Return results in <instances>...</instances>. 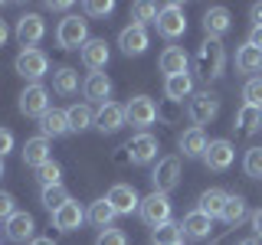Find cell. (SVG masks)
I'll list each match as a JSON object with an SVG mask.
<instances>
[{"instance_id":"42","label":"cell","mask_w":262,"mask_h":245,"mask_svg":"<svg viewBox=\"0 0 262 245\" xmlns=\"http://www.w3.org/2000/svg\"><path fill=\"white\" fill-rule=\"evenodd\" d=\"M13 203H16V200H13L10 193H4V190H0V223H7V219H10L13 212H16Z\"/></svg>"},{"instance_id":"9","label":"cell","mask_w":262,"mask_h":245,"mask_svg":"<svg viewBox=\"0 0 262 245\" xmlns=\"http://www.w3.org/2000/svg\"><path fill=\"white\" fill-rule=\"evenodd\" d=\"M125 114H128V121L135 128H147V125H154V118H158V105H154L147 95H135L125 105Z\"/></svg>"},{"instance_id":"26","label":"cell","mask_w":262,"mask_h":245,"mask_svg":"<svg viewBox=\"0 0 262 245\" xmlns=\"http://www.w3.org/2000/svg\"><path fill=\"white\" fill-rule=\"evenodd\" d=\"M115 216H118V212L112 209V203H108V200H95L92 206H89V212H85V219H89V223H92L95 229H102V232L112 226V219H115Z\"/></svg>"},{"instance_id":"11","label":"cell","mask_w":262,"mask_h":245,"mask_svg":"<svg viewBox=\"0 0 262 245\" xmlns=\"http://www.w3.org/2000/svg\"><path fill=\"white\" fill-rule=\"evenodd\" d=\"M43 33H46V23H43L39 13H27V16H20V23H16V39L23 43V49H33L39 39H43Z\"/></svg>"},{"instance_id":"22","label":"cell","mask_w":262,"mask_h":245,"mask_svg":"<svg viewBox=\"0 0 262 245\" xmlns=\"http://www.w3.org/2000/svg\"><path fill=\"white\" fill-rule=\"evenodd\" d=\"M207 147H210V141H207V134H203V128H190V131L180 134V154H184V157H203Z\"/></svg>"},{"instance_id":"39","label":"cell","mask_w":262,"mask_h":245,"mask_svg":"<svg viewBox=\"0 0 262 245\" xmlns=\"http://www.w3.org/2000/svg\"><path fill=\"white\" fill-rule=\"evenodd\" d=\"M158 7L154 4H135V20H138V27H144V23H158Z\"/></svg>"},{"instance_id":"30","label":"cell","mask_w":262,"mask_h":245,"mask_svg":"<svg viewBox=\"0 0 262 245\" xmlns=\"http://www.w3.org/2000/svg\"><path fill=\"white\" fill-rule=\"evenodd\" d=\"M236 125H239V134H252V131H259L262 128V108L243 105L239 114H236Z\"/></svg>"},{"instance_id":"31","label":"cell","mask_w":262,"mask_h":245,"mask_svg":"<svg viewBox=\"0 0 262 245\" xmlns=\"http://www.w3.org/2000/svg\"><path fill=\"white\" fill-rule=\"evenodd\" d=\"M39 200H43V206H46L49 212H59L66 203H69V190H66L62 183H56V186H43V196H39Z\"/></svg>"},{"instance_id":"21","label":"cell","mask_w":262,"mask_h":245,"mask_svg":"<svg viewBox=\"0 0 262 245\" xmlns=\"http://www.w3.org/2000/svg\"><path fill=\"white\" fill-rule=\"evenodd\" d=\"M82 223H85V212H82L79 203H66V206L59 212H53V226L56 229H62V232H72V229H79Z\"/></svg>"},{"instance_id":"25","label":"cell","mask_w":262,"mask_h":245,"mask_svg":"<svg viewBox=\"0 0 262 245\" xmlns=\"http://www.w3.org/2000/svg\"><path fill=\"white\" fill-rule=\"evenodd\" d=\"M85 98H92V102H102L105 105V98L112 95V79L105 76V72H92V76L85 79Z\"/></svg>"},{"instance_id":"33","label":"cell","mask_w":262,"mask_h":245,"mask_svg":"<svg viewBox=\"0 0 262 245\" xmlns=\"http://www.w3.org/2000/svg\"><path fill=\"white\" fill-rule=\"evenodd\" d=\"M66 114H69V128H72V131H85V128L95 125V114H92V108H89V105H72Z\"/></svg>"},{"instance_id":"41","label":"cell","mask_w":262,"mask_h":245,"mask_svg":"<svg viewBox=\"0 0 262 245\" xmlns=\"http://www.w3.org/2000/svg\"><path fill=\"white\" fill-rule=\"evenodd\" d=\"M112 10H115L112 0H89L85 4V13H92V16H108Z\"/></svg>"},{"instance_id":"43","label":"cell","mask_w":262,"mask_h":245,"mask_svg":"<svg viewBox=\"0 0 262 245\" xmlns=\"http://www.w3.org/2000/svg\"><path fill=\"white\" fill-rule=\"evenodd\" d=\"M7 151H13V134L7 128H0V157H4Z\"/></svg>"},{"instance_id":"24","label":"cell","mask_w":262,"mask_h":245,"mask_svg":"<svg viewBox=\"0 0 262 245\" xmlns=\"http://www.w3.org/2000/svg\"><path fill=\"white\" fill-rule=\"evenodd\" d=\"M39 128H43V137H59L66 131H72L69 128V114L59 111V108H49L43 118H39Z\"/></svg>"},{"instance_id":"28","label":"cell","mask_w":262,"mask_h":245,"mask_svg":"<svg viewBox=\"0 0 262 245\" xmlns=\"http://www.w3.org/2000/svg\"><path fill=\"white\" fill-rule=\"evenodd\" d=\"M236 69L239 72H259L262 69V49L256 46H239V53H236Z\"/></svg>"},{"instance_id":"19","label":"cell","mask_w":262,"mask_h":245,"mask_svg":"<svg viewBox=\"0 0 262 245\" xmlns=\"http://www.w3.org/2000/svg\"><path fill=\"white\" fill-rule=\"evenodd\" d=\"M187 62H190V59H187V53H184L180 46H167V49L161 53V59H158L161 72H164L167 79H174V76H184V72H187Z\"/></svg>"},{"instance_id":"13","label":"cell","mask_w":262,"mask_h":245,"mask_svg":"<svg viewBox=\"0 0 262 245\" xmlns=\"http://www.w3.org/2000/svg\"><path fill=\"white\" fill-rule=\"evenodd\" d=\"M125 125H128V114L115 102H105L102 108H98V114H95V128L102 131V134H115V131L125 128Z\"/></svg>"},{"instance_id":"15","label":"cell","mask_w":262,"mask_h":245,"mask_svg":"<svg viewBox=\"0 0 262 245\" xmlns=\"http://www.w3.org/2000/svg\"><path fill=\"white\" fill-rule=\"evenodd\" d=\"M233 157H236V151L229 141H210L207 154H203V163H207V170H216L220 174V170H226L233 163Z\"/></svg>"},{"instance_id":"18","label":"cell","mask_w":262,"mask_h":245,"mask_svg":"<svg viewBox=\"0 0 262 245\" xmlns=\"http://www.w3.org/2000/svg\"><path fill=\"white\" fill-rule=\"evenodd\" d=\"M229 27H233V16H229L226 7H210L207 13H203V30H207L210 39L223 36V33H229Z\"/></svg>"},{"instance_id":"27","label":"cell","mask_w":262,"mask_h":245,"mask_svg":"<svg viewBox=\"0 0 262 245\" xmlns=\"http://www.w3.org/2000/svg\"><path fill=\"white\" fill-rule=\"evenodd\" d=\"M226 200H229V193H223V190H207L200 196V212H207L210 219H216V216H223V206H226Z\"/></svg>"},{"instance_id":"47","label":"cell","mask_w":262,"mask_h":245,"mask_svg":"<svg viewBox=\"0 0 262 245\" xmlns=\"http://www.w3.org/2000/svg\"><path fill=\"white\" fill-rule=\"evenodd\" d=\"M7 36H10V30H7V23H4V20H0V46H4V43H7Z\"/></svg>"},{"instance_id":"34","label":"cell","mask_w":262,"mask_h":245,"mask_svg":"<svg viewBox=\"0 0 262 245\" xmlns=\"http://www.w3.org/2000/svg\"><path fill=\"white\" fill-rule=\"evenodd\" d=\"M154 245H184V229L177 223H167V226L154 229Z\"/></svg>"},{"instance_id":"45","label":"cell","mask_w":262,"mask_h":245,"mask_svg":"<svg viewBox=\"0 0 262 245\" xmlns=\"http://www.w3.org/2000/svg\"><path fill=\"white\" fill-rule=\"evenodd\" d=\"M249 46L262 49V27H252V33H249Z\"/></svg>"},{"instance_id":"10","label":"cell","mask_w":262,"mask_h":245,"mask_svg":"<svg viewBox=\"0 0 262 245\" xmlns=\"http://www.w3.org/2000/svg\"><path fill=\"white\" fill-rule=\"evenodd\" d=\"M128 157L131 163H151L154 157H158V151H161V144H158V137L154 134H135L128 141Z\"/></svg>"},{"instance_id":"46","label":"cell","mask_w":262,"mask_h":245,"mask_svg":"<svg viewBox=\"0 0 262 245\" xmlns=\"http://www.w3.org/2000/svg\"><path fill=\"white\" fill-rule=\"evenodd\" d=\"M252 23L262 27V4H252Z\"/></svg>"},{"instance_id":"51","label":"cell","mask_w":262,"mask_h":245,"mask_svg":"<svg viewBox=\"0 0 262 245\" xmlns=\"http://www.w3.org/2000/svg\"><path fill=\"white\" fill-rule=\"evenodd\" d=\"M0 177H4V157H0Z\"/></svg>"},{"instance_id":"12","label":"cell","mask_w":262,"mask_h":245,"mask_svg":"<svg viewBox=\"0 0 262 245\" xmlns=\"http://www.w3.org/2000/svg\"><path fill=\"white\" fill-rule=\"evenodd\" d=\"M33 232H36V223H33L30 212H13V216L7 219V239H10V242L27 245V242L36 239Z\"/></svg>"},{"instance_id":"40","label":"cell","mask_w":262,"mask_h":245,"mask_svg":"<svg viewBox=\"0 0 262 245\" xmlns=\"http://www.w3.org/2000/svg\"><path fill=\"white\" fill-rule=\"evenodd\" d=\"M95 245H128L125 232H118V229H105V232H98Z\"/></svg>"},{"instance_id":"49","label":"cell","mask_w":262,"mask_h":245,"mask_svg":"<svg viewBox=\"0 0 262 245\" xmlns=\"http://www.w3.org/2000/svg\"><path fill=\"white\" fill-rule=\"evenodd\" d=\"M30 245H56V242H53V239H33Z\"/></svg>"},{"instance_id":"3","label":"cell","mask_w":262,"mask_h":245,"mask_svg":"<svg viewBox=\"0 0 262 245\" xmlns=\"http://www.w3.org/2000/svg\"><path fill=\"white\" fill-rule=\"evenodd\" d=\"M141 219L151 229H161V226H167L170 223V200L164 193H151V196H144L141 200Z\"/></svg>"},{"instance_id":"44","label":"cell","mask_w":262,"mask_h":245,"mask_svg":"<svg viewBox=\"0 0 262 245\" xmlns=\"http://www.w3.org/2000/svg\"><path fill=\"white\" fill-rule=\"evenodd\" d=\"M252 232H256V239H262V209L252 212Z\"/></svg>"},{"instance_id":"5","label":"cell","mask_w":262,"mask_h":245,"mask_svg":"<svg viewBox=\"0 0 262 245\" xmlns=\"http://www.w3.org/2000/svg\"><path fill=\"white\" fill-rule=\"evenodd\" d=\"M158 33H161V36H167V39L184 36V33H187L184 7H180V4H167V7H161V13H158Z\"/></svg>"},{"instance_id":"35","label":"cell","mask_w":262,"mask_h":245,"mask_svg":"<svg viewBox=\"0 0 262 245\" xmlns=\"http://www.w3.org/2000/svg\"><path fill=\"white\" fill-rule=\"evenodd\" d=\"M243 219H246V200H243V196H229L226 206H223V223L239 226Z\"/></svg>"},{"instance_id":"20","label":"cell","mask_w":262,"mask_h":245,"mask_svg":"<svg viewBox=\"0 0 262 245\" xmlns=\"http://www.w3.org/2000/svg\"><path fill=\"white\" fill-rule=\"evenodd\" d=\"M23 163L27 167H43V163H49V137L43 134H36V137H30L27 144H23Z\"/></svg>"},{"instance_id":"2","label":"cell","mask_w":262,"mask_h":245,"mask_svg":"<svg viewBox=\"0 0 262 245\" xmlns=\"http://www.w3.org/2000/svg\"><path fill=\"white\" fill-rule=\"evenodd\" d=\"M56 39H59L62 49H79V46H85V43H89V27H85V20H82V16H76V13L62 16V20H59V30H56Z\"/></svg>"},{"instance_id":"17","label":"cell","mask_w":262,"mask_h":245,"mask_svg":"<svg viewBox=\"0 0 262 245\" xmlns=\"http://www.w3.org/2000/svg\"><path fill=\"white\" fill-rule=\"evenodd\" d=\"M82 65L92 72H102L105 65H108V43L105 39H89L85 46H82Z\"/></svg>"},{"instance_id":"14","label":"cell","mask_w":262,"mask_h":245,"mask_svg":"<svg viewBox=\"0 0 262 245\" xmlns=\"http://www.w3.org/2000/svg\"><path fill=\"white\" fill-rule=\"evenodd\" d=\"M105 200L112 203V209L118 212V216H128V212H135L138 206H141V200H138L135 186H128V183H115Z\"/></svg>"},{"instance_id":"23","label":"cell","mask_w":262,"mask_h":245,"mask_svg":"<svg viewBox=\"0 0 262 245\" xmlns=\"http://www.w3.org/2000/svg\"><path fill=\"white\" fill-rule=\"evenodd\" d=\"M180 229H184V235H190V239H207L210 229H213V219L207 216V212L193 209V212H187V216H184Z\"/></svg>"},{"instance_id":"38","label":"cell","mask_w":262,"mask_h":245,"mask_svg":"<svg viewBox=\"0 0 262 245\" xmlns=\"http://www.w3.org/2000/svg\"><path fill=\"white\" fill-rule=\"evenodd\" d=\"M36 177H39V183H43V186H56V183L62 180V170L56 167L53 160H49V163H43V167L36 170Z\"/></svg>"},{"instance_id":"37","label":"cell","mask_w":262,"mask_h":245,"mask_svg":"<svg viewBox=\"0 0 262 245\" xmlns=\"http://www.w3.org/2000/svg\"><path fill=\"white\" fill-rule=\"evenodd\" d=\"M243 98H246V105H252V108H262V79H249V82H246Z\"/></svg>"},{"instance_id":"50","label":"cell","mask_w":262,"mask_h":245,"mask_svg":"<svg viewBox=\"0 0 262 245\" xmlns=\"http://www.w3.org/2000/svg\"><path fill=\"white\" fill-rule=\"evenodd\" d=\"M239 245H259V242H256V239H246V242H239Z\"/></svg>"},{"instance_id":"8","label":"cell","mask_w":262,"mask_h":245,"mask_svg":"<svg viewBox=\"0 0 262 245\" xmlns=\"http://www.w3.org/2000/svg\"><path fill=\"white\" fill-rule=\"evenodd\" d=\"M187 111H190V118H193L196 128H200V125H210V121L220 114V98L213 95V92H200V95L190 98Z\"/></svg>"},{"instance_id":"4","label":"cell","mask_w":262,"mask_h":245,"mask_svg":"<svg viewBox=\"0 0 262 245\" xmlns=\"http://www.w3.org/2000/svg\"><path fill=\"white\" fill-rule=\"evenodd\" d=\"M151 180H154V193H164V196H167L170 190H177V183H180V157H164V160H158Z\"/></svg>"},{"instance_id":"36","label":"cell","mask_w":262,"mask_h":245,"mask_svg":"<svg viewBox=\"0 0 262 245\" xmlns=\"http://www.w3.org/2000/svg\"><path fill=\"white\" fill-rule=\"evenodd\" d=\"M243 170H246V177H256V180H262V147H249V151H246Z\"/></svg>"},{"instance_id":"16","label":"cell","mask_w":262,"mask_h":245,"mask_svg":"<svg viewBox=\"0 0 262 245\" xmlns=\"http://www.w3.org/2000/svg\"><path fill=\"white\" fill-rule=\"evenodd\" d=\"M118 46H121V53H125V56H141L144 49H147V30L138 27V23H131V27L121 30Z\"/></svg>"},{"instance_id":"32","label":"cell","mask_w":262,"mask_h":245,"mask_svg":"<svg viewBox=\"0 0 262 245\" xmlns=\"http://www.w3.org/2000/svg\"><path fill=\"white\" fill-rule=\"evenodd\" d=\"M53 85H56V92H59V95H72V92H79V72H76V69H69V65H62V69L53 76Z\"/></svg>"},{"instance_id":"29","label":"cell","mask_w":262,"mask_h":245,"mask_svg":"<svg viewBox=\"0 0 262 245\" xmlns=\"http://www.w3.org/2000/svg\"><path fill=\"white\" fill-rule=\"evenodd\" d=\"M164 92H167L170 102H184V98H190V92H193V79L187 76V72L184 76H174V79H167Z\"/></svg>"},{"instance_id":"6","label":"cell","mask_w":262,"mask_h":245,"mask_svg":"<svg viewBox=\"0 0 262 245\" xmlns=\"http://www.w3.org/2000/svg\"><path fill=\"white\" fill-rule=\"evenodd\" d=\"M20 111L27 114V118H43V114L49 111V92L39 82H33V85L23 88L20 95Z\"/></svg>"},{"instance_id":"48","label":"cell","mask_w":262,"mask_h":245,"mask_svg":"<svg viewBox=\"0 0 262 245\" xmlns=\"http://www.w3.org/2000/svg\"><path fill=\"white\" fill-rule=\"evenodd\" d=\"M49 10H56V13H66V10H69V4H49Z\"/></svg>"},{"instance_id":"7","label":"cell","mask_w":262,"mask_h":245,"mask_svg":"<svg viewBox=\"0 0 262 245\" xmlns=\"http://www.w3.org/2000/svg\"><path fill=\"white\" fill-rule=\"evenodd\" d=\"M16 72H20L23 79H43L46 76V69H49V59H46V53L43 49H23L20 56H16Z\"/></svg>"},{"instance_id":"1","label":"cell","mask_w":262,"mask_h":245,"mask_svg":"<svg viewBox=\"0 0 262 245\" xmlns=\"http://www.w3.org/2000/svg\"><path fill=\"white\" fill-rule=\"evenodd\" d=\"M193 62H196V76H200L203 82L223 76V65H226L223 43H220V39H207V43H200V49H196V56H193Z\"/></svg>"}]
</instances>
